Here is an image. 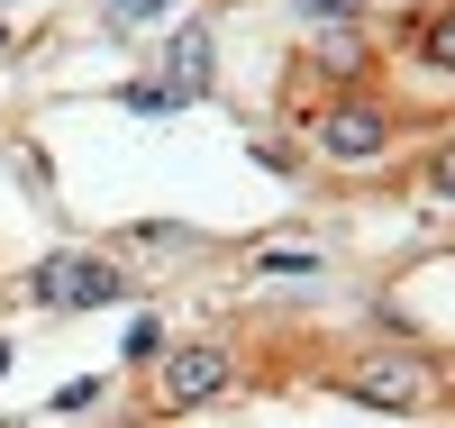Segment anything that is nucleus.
<instances>
[{
    "label": "nucleus",
    "instance_id": "obj_1",
    "mask_svg": "<svg viewBox=\"0 0 455 428\" xmlns=\"http://www.w3.org/2000/svg\"><path fill=\"white\" fill-rule=\"evenodd\" d=\"M337 392L364 401V410H428L437 401V365L410 356V346H373V356L337 365Z\"/></svg>",
    "mask_w": 455,
    "mask_h": 428
},
{
    "label": "nucleus",
    "instance_id": "obj_2",
    "mask_svg": "<svg viewBox=\"0 0 455 428\" xmlns=\"http://www.w3.org/2000/svg\"><path fill=\"white\" fill-rule=\"evenodd\" d=\"M392 137H401V119H392V101H328L319 119H310V146L328 155V165H383L392 155Z\"/></svg>",
    "mask_w": 455,
    "mask_h": 428
},
{
    "label": "nucleus",
    "instance_id": "obj_3",
    "mask_svg": "<svg viewBox=\"0 0 455 428\" xmlns=\"http://www.w3.org/2000/svg\"><path fill=\"white\" fill-rule=\"evenodd\" d=\"M28 301L36 310H109V301H128V274L109 255H46L28 274Z\"/></svg>",
    "mask_w": 455,
    "mask_h": 428
},
{
    "label": "nucleus",
    "instance_id": "obj_4",
    "mask_svg": "<svg viewBox=\"0 0 455 428\" xmlns=\"http://www.w3.org/2000/svg\"><path fill=\"white\" fill-rule=\"evenodd\" d=\"M228 383H237V356H228V346H164L156 356V419L164 410H201V401H219Z\"/></svg>",
    "mask_w": 455,
    "mask_h": 428
},
{
    "label": "nucleus",
    "instance_id": "obj_5",
    "mask_svg": "<svg viewBox=\"0 0 455 428\" xmlns=\"http://www.w3.org/2000/svg\"><path fill=\"white\" fill-rule=\"evenodd\" d=\"M164 92H173V101H201V92H210V28H201V19L173 28V46H164Z\"/></svg>",
    "mask_w": 455,
    "mask_h": 428
},
{
    "label": "nucleus",
    "instance_id": "obj_6",
    "mask_svg": "<svg viewBox=\"0 0 455 428\" xmlns=\"http://www.w3.org/2000/svg\"><path fill=\"white\" fill-rule=\"evenodd\" d=\"M410 55H419L428 73H455V0H446V10H428L419 28H410Z\"/></svg>",
    "mask_w": 455,
    "mask_h": 428
},
{
    "label": "nucleus",
    "instance_id": "obj_7",
    "mask_svg": "<svg viewBox=\"0 0 455 428\" xmlns=\"http://www.w3.org/2000/svg\"><path fill=\"white\" fill-rule=\"evenodd\" d=\"M319 55H328V64H319V73H337V83H355V73H364V36H355V28H347V19H337V28H328V36H319Z\"/></svg>",
    "mask_w": 455,
    "mask_h": 428
},
{
    "label": "nucleus",
    "instance_id": "obj_8",
    "mask_svg": "<svg viewBox=\"0 0 455 428\" xmlns=\"http://www.w3.org/2000/svg\"><path fill=\"white\" fill-rule=\"evenodd\" d=\"M173 10H182V0H109V28H156Z\"/></svg>",
    "mask_w": 455,
    "mask_h": 428
},
{
    "label": "nucleus",
    "instance_id": "obj_9",
    "mask_svg": "<svg viewBox=\"0 0 455 428\" xmlns=\"http://www.w3.org/2000/svg\"><path fill=\"white\" fill-rule=\"evenodd\" d=\"M255 274H319V255H310V246H264Z\"/></svg>",
    "mask_w": 455,
    "mask_h": 428
},
{
    "label": "nucleus",
    "instance_id": "obj_10",
    "mask_svg": "<svg viewBox=\"0 0 455 428\" xmlns=\"http://www.w3.org/2000/svg\"><path fill=\"white\" fill-rule=\"evenodd\" d=\"M428 201H446V210H455V137L428 155Z\"/></svg>",
    "mask_w": 455,
    "mask_h": 428
},
{
    "label": "nucleus",
    "instance_id": "obj_11",
    "mask_svg": "<svg viewBox=\"0 0 455 428\" xmlns=\"http://www.w3.org/2000/svg\"><path fill=\"white\" fill-rule=\"evenodd\" d=\"M137 246H192V228H173V219H146V228H128Z\"/></svg>",
    "mask_w": 455,
    "mask_h": 428
},
{
    "label": "nucleus",
    "instance_id": "obj_12",
    "mask_svg": "<svg viewBox=\"0 0 455 428\" xmlns=\"http://www.w3.org/2000/svg\"><path fill=\"white\" fill-rule=\"evenodd\" d=\"M310 19H355V0H300Z\"/></svg>",
    "mask_w": 455,
    "mask_h": 428
},
{
    "label": "nucleus",
    "instance_id": "obj_13",
    "mask_svg": "<svg viewBox=\"0 0 455 428\" xmlns=\"http://www.w3.org/2000/svg\"><path fill=\"white\" fill-rule=\"evenodd\" d=\"M109 428H164V419L156 410H128V419H109Z\"/></svg>",
    "mask_w": 455,
    "mask_h": 428
},
{
    "label": "nucleus",
    "instance_id": "obj_14",
    "mask_svg": "<svg viewBox=\"0 0 455 428\" xmlns=\"http://www.w3.org/2000/svg\"><path fill=\"white\" fill-rule=\"evenodd\" d=\"M0 374H10V346H0Z\"/></svg>",
    "mask_w": 455,
    "mask_h": 428
}]
</instances>
